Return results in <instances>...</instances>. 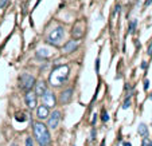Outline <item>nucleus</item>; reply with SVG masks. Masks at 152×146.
Segmentation results:
<instances>
[{
  "label": "nucleus",
  "instance_id": "nucleus-29",
  "mask_svg": "<svg viewBox=\"0 0 152 146\" xmlns=\"http://www.w3.org/2000/svg\"><path fill=\"white\" fill-rule=\"evenodd\" d=\"M14 146H16V145H14Z\"/></svg>",
  "mask_w": 152,
  "mask_h": 146
},
{
  "label": "nucleus",
  "instance_id": "nucleus-1",
  "mask_svg": "<svg viewBox=\"0 0 152 146\" xmlns=\"http://www.w3.org/2000/svg\"><path fill=\"white\" fill-rule=\"evenodd\" d=\"M69 72H70V69L69 66H59V67H55L54 70L51 71L50 74V83H51L54 87H59L61 85L66 82L67 77H69Z\"/></svg>",
  "mask_w": 152,
  "mask_h": 146
},
{
  "label": "nucleus",
  "instance_id": "nucleus-28",
  "mask_svg": "<svg viewBox=\"0 0 152 146\" xmlns=\"http://www.w3.org/2000/svg\"><path fill=\"white\" fill-rule=\"evenodd\" d=\"M149 98H151V99H152V94H151V97H149Z\"/></svg>",
  "mask_w": 152,
  "mask_h": 146
},
{
  "label": "nucleus",
  "instance_id": "nucleus-13",
  "mask_svg": "<svg viewBox=\"0 0 152 146\" xmlns=\"http://www.w3.org/2000/svg\"><path fill=\"white\" fill-rule=\"evenodd\" d=\"M37 56L38 58H43V59H46V58L50 56V51L46 48H40L37 51Z\"/></svg>",
  "mask_w": 152,
  "mask_h": 146
},
{
  "label": "nucleus",
  "instance_id": "nucleus-21",
  "mask_svg": "<svg viewBox=\"0 0 152 146\" xmlns=\"http://www.w3.org/2000/svg\"><path fill=\"white\" fill-rule=\"evenodd\" d=\"M129 107V99L125 100V105H123V109H128Z\"/></svg>",
  "mask_w": 152,
  "mask_h": 146
},
{
  "label": "nucleus",
  "instance_id": "nucleus-11",
  "mask_svg": "<svg viewBox=\"0 0 152 146\" xmlns=\"http://www.w3.org/2000/svg\"><path fill=\"white\" fill-rule=\"evenodd\" d=\"M72 95H73V90H72V89L65 90V91H63L62 94H61V97H59L61 103H63V105L69 103V102H70V99H72Z\"/></svg>",
  "mask_w": 152,
  "mask_h": 146
},
{
  "label": "nucleus",
  "instance_id": "nucleus-6",
  "mask_svg": "<svg viewBox=\"0 0 152 146\" xmlns=\"http://www.w3.org/2000/svg\"><path fill=\"white\" fill-rule=\"evenodd\" d=\"M37 97H38V95L35 94V91H31V90H28V91L26 93L24 100H26L27 106H28L30 109H35V107H37Z\"/></svg>",
  "mask_w": 152,
  "mask_h": 146
},
{
  "label": "nucleus",
  "instance_id": "nucleus-4",
  "mask_svg": "<svg viewBox=\"0 0 152 146\" xmlns=\"http://www.w3.org/2000/svg\"><path fill=\"white\" fill-rule=\"evenodd\" d=\"M35 85V78L32 75H28V74H23L20 77V87L23 90H31Z\"/></svg>",
  "mask_w": 152,
  "mask_h": 146
},
{
  "label": "nucleus",
  "instance_id": "nucleus-20",
  "mask_svg": "<svg viewBox=\"0 0 152 146\" xmlns=\"http://www.w3.org/2000/svg\"><path fill=\"white\" fill-rule=\"evenodd\" d=\"M149 145V141L147 139V137H144V141H143V146H148Z\"/></svg>",
  "mask_w": 152,
  "mask_h": 146
},
{
  "label": "nucleus",
  "instance_id": "nucleus-14",
  "mask_svg": "<svg viewBox=\"0 0 152 146\" xmlns=\"http://www.w3.org/2000/svg\"><path fill=\"white\" fill-rule=\"evenodd\" d=\"M82 28H80V24H77V26L74 27V30H73V36L74 38H81L82 36Z\"/></svg>",
  "mask_w": 152,
  "mask_h": 146
},
{
  "label": "nucleus",
  "instance_id": "nucleus-23",
  "mask_svg": "<svg viewBox=\"0 0 152 146\" xmlns=\"http://www.w3.org/2000/svg\"><path fill=\"white\" fill-rule=\"evenodd\" d=\"M147 67V62H143V63H141V69H145Z\"/></svg>",
  "mask_w": 152,
  "mask_h": 146
},
{
  "label": "nucleus",
  "instance_id": "nucleus-3",
  "mask_svg": "<svg viewBox=\"0 0 152 146\" xmlns=\"http://www.w3.org/2000/svg\"><path fill=\"white\" fill-rule=\"evenodd\" d=\"M63 36H65V30H63V27H61V26L55 27L49 34V36H47V43L53 44V46H58V44L62 42Z\"/></svg>",
  "mask_w": 152,
  "mask_h": 146
},
{
  "label": "nucleus",
  "instance_id": "nucleus-25",
  "mask_svg": "<svg viewBox=\"0 0 152 146\" xmlns=\"http://www.w3.org/2000/svg\"><path fill=\"white\" fill-rule=\"evenodd\" d=\"M151 1H152V0H147V1H145V7L149 6V4H151Z\"/></svg>",
  "mask_w": 152,
  "mask_h": 146
},
{
  "label": "nucleus",
  "instance_id": "nucleus-26",
  "mask_svg": "<svg viewBox=\"0 0 152 146\" xmlns=\"http://www.w3.org/2000/svg\"><path fill=\"white\" fill-rule=\"evenodd\" d=\"M124 146H131V143H125V145H124Z\"/></svg>",
  "mask_w": 152,
  "mask_h": 146
},
{
  "label": "nucleus",
  "instance_id": "nucleus-12",
  "mask_svg": "<svg viewBox=\"0 0 152 146\" xmlns=\"http://www.w3.org/2000/svg\"><path fill=\"white\" fill-rule=\"evenodd\" d=\"M137 132H139V134H140L143 138L144 137H148V127H147L144 123H140V125H139Z\"/></svg>",
  "mask_w": 152,
  "mask_h": 146
},
{
  "label": "nucleus",
  "instance_id": "nucleus-27",
  "mask_svg": "<svg viewBox=\"0 0 152 146\" xmlns=\"http://www.w3.org/2000/svg\"><path fill=\"white\" fill-rule=\"evenodd\" d=\"M148 146H152V141H151V142H149V145Z\"/></svg>",
  "mask_w": 152,
  "mask_h": 146
},
{
  "label": "nucleus",
  "instance_id": "nucleus-15",
  "mask_svg": "<svg viewBox=\"0 0 152 146\" xmlns=\"http://www.w3.org/2000/svg\"><path fill=\"white\" fill-rule=\"evenodd\" d=\"M136 24H137V22H136V20H133V22H131V24H129V32H131V34H132V32H133V30L136 28Z\"/></svg>",
  "mask_w": 152,
  "mask_h": 146
},
{
  "label": "nucleus",
  "instance_id": "nucleus-18",
  "mask_svg": "<svg viewBox=\"0 0 152 146\" xmlns=\"http://www.w3.org/2000/svg\"><path fill=\"white\" fill-rule=\"evenodd\" d=\"M7 1H8V0H0V7H1V8H3V7H6Z\"/></svg>",
  "mask_w": 152,
  "mask_h": 146
},
{
  "label": "nucleus",
  "instance_id": "nucleus-16",
  "mask_svg": "<svg viewBox=\"0 0 152 146\" xmlns=\"http://www.w3.org/2000/svg\"><path fill=\"white\" fill-rule=\"evenodd\" d=\"M26 146H34V141H32L31 137H27L26 138Z\"/></svg>",
  "mask_w": 152,
  "mask_h": 146
},
{
  "label": "nucleus",
  "instance_id": "nucleus-17",
  "mask_svg": "<svg viewBox=\"0 0 152 146\" xmlns=\"http://www.w3.org/2000/svg\"><path fill=\"white\" fill-rule=\"evenodd\" d=\"M147 54H148L149 56H152V42H151V44H149L148 50H147Z\"/></svg>",
  "mask_w": 152,
  "mask_h": 146
},
{
  "label": "nucleus",
  "instance_id": "nucleus-2",
  "mask_svg": "<svg viewBox=\"0 0 152 146\" xmlns=\"http://www.w3.org/2000/svg\"><path fill=\"white\" fill-rule=\"evenodd\" d=\"M34 135H35V139L39 143V146H49L50 133L45 123H42V122L34 123Z\"/></svg>",
  "mask_w": 152,
  "mask_h": 146
},
{
  "label": "nucleus",
  "instance_id": "nucleus-19",
  "mask_svg": "<svg viewBox=\"0 0 152 146\" xmlns=\"http://www.w3.org/2000/svg\"><path fill=\"white\" fill-rule=\"evenodd\" d=\"M148 87H149V80H148V79H145V82H144V89L148 90Z\"/></svg>",
  "mask_w": 152,
  "mask_h": 146
},
{
  "label": "nucleus",
  "instance_id": "nucleus-8",
  "mask_svg": "<svg viewBox=\"0 0 152 146\" xmlns=\"http://www.w3.org/2000/svg\"><path fill=\"white\" fill-rule=\"evenodd\" d=\"M49 107L45 106V105H40L39 107L37 109V117L39 118V119H46V118H49Z\"/></svg>",
  "mask_w": 152,
  "mask_h": 146
},
{
  "label": "nucleus",
  "instance_id": "nucleus-10",
  "mask_svg": "<svg viewBox=\"0 0 152 146\" xmlns=\"http://www.w3.org/2000/svg\"><path fill=\"white\" fill-rule=\"evenodd\" d=\"M77 47H78V42L77 40H69L65 46H63V52L65 54H69V52H73V51H75L77 50Z\"/></svg>",
  "mask_w": 152,
  "mask_h": 146
},
{
  "label": "nucleus",
  "instance_id": "nucleus-22",
  "mask_svg": "<svg viewBox=\"0 0 152 146\" xmlns=\"http://www.w3.org/2000/svg\"><path fill=\"white\" fill-rule=\"evenodd\" d=\"M102 119H104V122H106V121L109 119V115H108V114H104L102 115Z\"/></svg>",
  "mask_w": 152,
  "mask_h": 146
},
{
  "label": "nucleus",
  "instance_id": "nucleus-24",
  "mask_svg": "<svg viewBox=\"0 0 152 146\" xmlns=\"http://www.w3.org/2000/svg\"><path fill=\"white\" fill-rule=\"evenodd\" d=\"M94 137H96V132L93 130V132H92V139H94Z\"/></svg>",
  "mask_w": 152,
  "mask_h": 146
},
{
  "label": "nucleus",
  "instance_id": "nucleus-9",
  "mask_svg": "<svg viewBox=\"0 0 152 146\" xmlns=\"http://www.w3.org/2000/svg\"><path fill=\"white\" fill-rule=\"evenodd\" d=\"M46 91H47V85L45 80H39V82L35 83V94L37 95H40V97H42Z\"/></svg>",
  "mask_w": 152,
  "mask_h": 146
},
{
  "label": "nucleus",
  "instance_id": "nucleus-7",
  "mask_svg": "<svg viewBox=\"0 0 152 146\" xmlns=\"http://www.w3.org/2000/svg\"><path fill=\"white\" fill-rule=\"evenodd\" d=\"M59 121H61V111L55 110L49 117V123H47V125H49L50 129H57L58 125H59Z\"/></svg>",
  "mask_w": 152,
  "mask_h": 146
},
{
  "label": "nucleus",
  "instance_id": "nucleus-5",
  "mask_svg": "<svg viewBox=\"0 0 152 146\" xmlns=\"http://www.w3.org/2000/svg\"><path fill=\"white\" fill-rule=\"evenodd\" d=\"M42 102L45 106H47L50 109V107H54L55 105H57V98H55L54 93L51 91H46L45 94L42 95Z\"/></svg>",
  "mask_w": 152,
  "mask_h": 146
}]
</instances>
